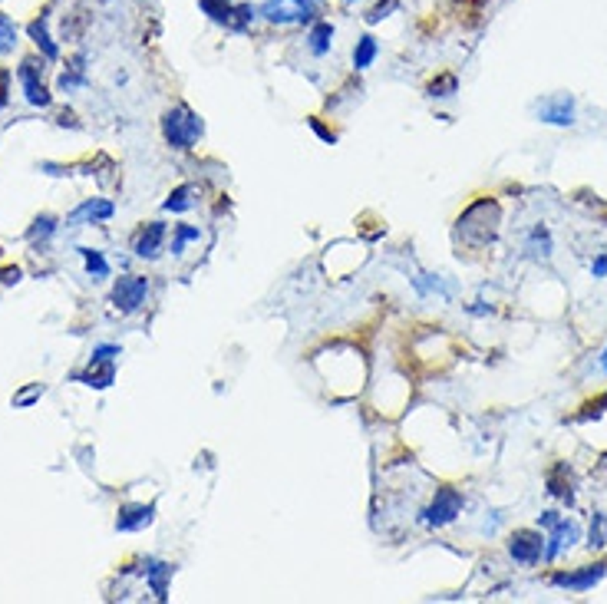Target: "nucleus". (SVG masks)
<instances>
[{
    "label": "nucleus",
    "instance_id": "34",
    "mask_svg": "<svg viewBox=\"0 0 607 604\" xmlns=\"http://www.w3.org/2000/svg\"><path fill=\"white\" fill-rule=\"evenodd\" d=\"M558 519H561L558 512H541V515H538V525H545V528H551V525H555Z\"/></svg>",
    "mask_w": 607,
    "mask_h": 604
},
{
    "label": "nucleus",
    "instance_id": "36",
    "mask_svg": "<svg viewBox=\"0 0 607 604\" xmlns=\"http://www.w3.org/2000/svg\"><path fill=\"white\" fill-rule=\"evenodd\" d=\"M601 367H604V373H607V350L601 354Z\"/></svg>",
    "mask_w": 607,
    "mask_h": 604
},
{
    "label": "nucleus",
    "instance_id": "21",
    "mask_svg": "<svg viewBox=\"0 0 607 604\" xmlns=\"http://www.w3.org/2000/svg\"><path fill=\"white\" fill-rule=\"evenodd\" d=\"M80 255H83V261H86V271H90V274H96V277L109 274V265H106V258H102L100 251H92V248H80Z\"/></svg>",
    "mask_w": 607,
    "mask_h": 604
},
{
    "label": "nucleus",
    "instance_id": "27",
    "mask_svg": "<svg viewBox=\"0 0 607 604\" xmlns=\"http://www.w3.org/2000/svg\"><path fill=\"white\" fill-rule=\"evenodd\" d=\"M53 228H56V222H53L50 215H40L37 222H33V228H30V241H37V238H50Z\"/></svg>",
    "mask_w": 607,
    "mask_h": 604
},
{
    "label": "nucleus",
    "instance_id": "8",
    "mask_svg": "<svg viewBox=\"0 0 607 604\" xmlns=\"http://www.w3.org/2000/svg\"><path fill=\"white\" fill-rule=\"evenodd\" d=\"M577 538H581V525H577L575 519H558V522L551 525V535H548L545 558H548V562H551V558H558V555L565 552V548H571Z\"/></svg>",
    "mask_w": 607,
    "mask_h": 604
},
{
    "label": "nucleus",
    "instance_id": "23",
    "mask_svg": "<svg viewBox=\"0 0 607 604\" xmlns=\"http://www.w3.org/2000/svg\"><path fill=\"white\" fill-rule=\"evenodd\" d=\"M455 86H459V80H455L452 73H445V76L429 83V96H439V99H443V96H452Z\"/></svg>",
    "mask_w": 607,
    "mask_h": 604
},
{
    "label": "nucleus",
    "instance_id": "19",
    "mask_svg": "<svg viewBox=\"0 0 607 604\" xmlns=\"http://www.w3.org/2000/svg\"><path fill=\"white\" fill-rule=\"evenodd\" d=\"M565 476H567V466H555V472L548 476V492L558 495V499L571 502V479L565 482Z\"/></svg>",
    "mask_w": 607,
    "mask_h": 604
},
{
    "label": "nucleus",
    "instance_id": "9",
    "mask_svg": "<svg viewBox=\"0 0 607 604\" xmlns=\"http://www.w3.org/2000/svg\"><path fill=\"white\" fill-rule=\"evenodd\" d=\"M538 116L541 123H551V126H571L575 123V99L561 92V96H551L545 103L538 106Z\"/></svg>",
    "mask_w": 607,
    "mask_h": 604
},
{
    "label": "nucleus",
    "instance_id": "26",
    "mask_svg": "<svg viewBox=\"0 0 607 604\" xmlns=\"http://www.w3.org/2000/svg\"><path fill=\"white\" fill-rule=\"evenodd\" d=\"M40 397H43V383H33V387L20 389V393L13 397V406H17V410H23V406H30L33 399H40Z\"/></svg>",
    "mask_w": 607,
    "mask_h": 604
},
{
    "label": "nucleus",
    "instance_id": "17",
    "mask_svg": "<svg viewBox=\"0 0 607 604\" xmlns=\"http://www.w3.org/2000/svg\"><path fill=\"white\" fill-rule=\"evenodd\" d=\"M376 53H380V47H376V37H360L356 40V47H354V66L356 70H366V66H373V60H376Z\"/></svg>",
    "mask_w": 607,
    "mask_h": 604
},
{
    "label": "nucleus",
    "instance_id": "16",
    "mask_svg": "<svg viewBox=\"0 0 607 604\" xmlns=\"http://www.w3.org/2000/svg\"><path fill=\"white\" fill-rule=\"evenodd\" d=\"M330 40H334V23L330 20H320L311 27V33H307V47H311V53L314 56H324L327 50H330Z\"/></svg>",
    "mask_w": 607,
    "mask_h": 604
},
{
    "label": "nucleus",
    "instance_id": "7",
    "mask_svg": "<svg viewBox=\"0 0 607 604\" xmlns=\"http://www.w3.org/2000/svg\"><path fill=\"white\" fill-rule=\"evenodd\" d=\"M607 564H591V568H581V572H558L551 574V584L555 588H567V591H587L594 588L601 578H604Z\"/></svg>",
    "mask_w": 607,
    "mask_h": 604
},
{
    "label": "nucleus",
    "instance_id": "4",
    "mask_svg": "<svg viewBox=\"0 0 607 604\" xmlns=\"http://www.w3.org/2000/svg\"><path fill=\"white\" fill-rule=\"evenodd\" d=\"M149 294V281L139 274H126L112 284V304L122 310V314H132V310L142 308V301Z\"/></svg>",
    "mask_w": 607,
    "mask_h": 604
},
{
    "label": "nucleus",
    "instance_id": "10",
    "mask_svg": "<svg viewBox=\"0 0 607 604\" xmlns=\"http://www.w3.org/2000/svg\"><path fill=\"white\" fill-rule=\"evenodd\" d=\"M20 83H23V90H27L30 106H50V92H47V86H43L40 70H37V63L33 60L20 63Z\"/></svg>",
    "mask_w": 607,
    "mask_h": 604
},
{
    "label": "nucleus",
    "instance_id": "13",
    "mask_svg": "<svg viewBox=\"0 0 607 604\" xmlns=\"http://www.w3.org/2000/svg\"><path fill=\"white\" fill-rule=\"evenodd\" d=\"M169 578H172V564L155 562V558H145V581H149L152 594L165 601L169 598Z\"/></svg>",
    "mask_w": 607,
    "mask_h": 604
},
{
    "label": "nucleus",
    "instance_id": "29",
    "mask_svg": "<svg viewBox=\"0 0 607 604\" xmlns=\"http://www.w3.org/2000/svg\"><path fill=\"white\" fill-rule=\"evenodd\" d=\"M531 248H541V251H538V255H551V238H548V231L545 228H535V231H531Z\"/></svg>",
    "mask_w": 607,
    "mask_h": 604
},
{
    "label": "nucleus",
    "instance_id": "11",
    "mask_svg": "<svg viewBox=\"0 0 607 604\" xmlns=\"http://www.w3.org/2000/svg\"><path fill=\"white\" fill-rule=\"evenodd\" d=\"M155 519V505H122L116 519V532H142Z\"/></svg>",
    "mask_w": 607,
    "mask_h": 604
},
{
    "label": "nucleus",
    "instance_id": "35",
    "mask_svg": "<svg viewBox=\"0 0 607 604\" xmlns=\"http://www.w3.org/2000/svg\"><path fill=\"white\" fill-rule=\"evenodd\" d=\"M601 406H607V397L601 399V403H597V410H591V413H601ZM591 413H587V416H591Z\"/></svg>",
    "mask_w": 607,
    "mask_h": 604
},
{
    "label": "nucleus",
    "instance_id": "33",
    "mask_svg": "<svg viewBox=\"0 0 607 604\" xmlns=\"http://www.w3.org/2000/svg\"><path fill=\"white\" fill-rule=\"evenodd\" d=\"M591 274H594V277H604L607 274V255H601L594 265H591Z\"/></svg>",
    "mask_w": 607,
    "mask_h": 604
},
{
    "label": "nucleus",
    "instance_id": "3",
    "mask_svg": "<svg viewBox=\"0 0 607 604\" xmlns=\"http://www.w3.org/2000/svg\"><path fill=\"white\" fill-rule=\"evenodd\" d=\"M268 23H277V27H287V23H304L311 20V0H268L261 11H258Z\"/></svg>",
    "mask_w": 607,
    "mask_h": 604
},
{
    "label": "nucleus",
    "instance_id": "32",
    "mask_svg": "<svg viewBox=\"0 0 607 604\" xmlns=\"http://www.w3.org/2000/svg\"><path fill=\"white\" fill-rule=\"evenodd\" d=\"M116 354H119V347H96V354H92V360H112L116 357Z\"/></svg>",
    "mask_w": 607,
    "mask_h": 604
},
{
    "label": "nucleus",
    "instance_id": "5",
    "mask_svg": "<svg viewBox=\"0 0 607 604\" xmlns=\"http://www.w3.org/2000/svg\"><path fill=\"white\" fill-rule=\"evenodd\" d=\"M462 512V495L455 489H439L435 492V499H433V505L426 509V522L429 525H435V528H443V525H449V522H455V515Z\"/></svg>",
    "mask_w": 607,
    "mask_h": 604
},
{
    "label": "nucleus",
    "instance_id": "6",
    "mask_svg": "<svg viewBox=\"0 0 607 604\" xmlns=\"http://www.w3.org/2000/svg\"><path fill=\"white\" fill-rule=\"evenodd\" d=\"M545 552V538L535 532V528H518L512 538H508V555L522 564H535Z\"/></svg>",
    "mask_w": 607,
    "mask_h": 604
},
{
    "label": "nucleus",
    "instance_id": "37",
    "mask_svg": "<svg viewBox=\"0 0 607 604\" xmlns=\"http://www.w3.org/2000/svg\"><path fill=\"white\" fill-rule=\"evenodd\" d=\"M347 4H354V0H347Z\"/></svg>",
    "mask_w": 607,
    "mask_h": 604
},
{
    "label": "nucleus",
    "instance_id": "18",
    "mask_svg": "<svg viewBox=\"0 0 607 604\" xmlns=\"http://www.w3.org/2000/svg\"><path fill=\"white\" fill-rule=\"evenodd\" d=\"M30 37L37 40V47L43 50V56H47V60H56V56H60L56 43H53V40H50V33H47V20H43V17L30 23Z\"/></svg>",
    "mask_w": 607,
    "mask_h": 604
},
{
    "label": "nucleus",
    "instance_id": "2",
    "mask_svg": "<svg viewBox=\"0 0 607 604\" xmlns=\"http://www.w3.org/2000/svg\"><path fill=\"white\" fill-rule=\"evenodd\" d=\"M202 119L188 109V106H175V109H169L162 119V133L165 139H169V145L172 149H192L195 139L202 135Z\"/></svg>",
    "mask_w": 607,
    "mask_h": 604
},
{
    "label": "nucleus",
    "instance_id": "22",
    "mask_svg": "<svg viewBox=\"0 0 607 604\" xmlns=\"http://www.w3.org/2000/svg\"><path fill=\"white\" fill-rule=\"evenodd\" d=\"M591 548H604L607 545V515L604 512H597L594 515V522H591Z\"/></svg>",
    "mask_w": 607,
    "mask_h": 604
},
{
    "label": "nucleus",
    "instance_id": "20",
    "mask_svg": "<svg viewBox=\"0 0 607 604\" xmlns=\"http://www.w3.org/2000/svg\"><path fill=\"white\" fill-rule=\"evenodd\" d=\"M192 195H195V188L192 185H179L169 198H165V212H188L192 208Z\"/></svg>",
    "mask_w": 607,
    "mask_h": 604
},
{
    "label": "nucleus",
    "instance_id": "25",
    "mask_svg": "<svg viewBox=\"0 0 607 604\" xmlns=\"http://www.w3.org/2000/svg\"><path fill=\"white\" fill-rule=\"evenodd\" d=\"M188 241H198V228H188V225H179L175 228V245H172V255H182V248Z\"/></svg>",
    "mask_w": 607,
    "mask_h": 604
},
{
    "label": "nucleus",
    "instance_id": "12",
    "mask_svg": "<svg viewBox=\"0 0 607 604\" xmlns=\"http://www.w3.org/2000/svg\"><path fill=\"white\" fill-rule=\"evenodd\" d=\"M162 238H165V225H162V222H149V225L139 231V238H136L132 251H136L139 258H155V255H159V248H162Z\"/></svg>",
    "mask_w": 607,
    "mask_h": 604
},
{
    "label": "nucleus",
    "instance_id": "1",
    "mask_svg": "<svg viewBox=\"0 0 607 604\" xmlns=\"http://www.w3.org/2000/svg\"><path fill=\"white\" fill-rule=\"evenodd\" d=\"M498 231V205L492 198H479L476 205H469L459 218V235L469 245H488Z\"/></svg>",
    "mask_w": 607,
    "mask_h": 604
},
{
    "label": "nucleus",
    "instance_id": "28",
    "mask_svg": "<svg viewBox=\"0 0 607 604\" xmlns=\"http://www.w3.org/2000/svg\"><path fill=\"white\" fill-rule=\"evenodd\" d=\"M396 7H399V0H380L373 11L366 13V23H380L383 17H390V11H396Z\"/></svg>",
    "mask_w": 607,
    "mask_h": 604
},
{
    "label": "nucleus",
    "instance_id": "30",
    "mask_svg": "<svg viewBox=\"0 0 607 604\" xmlns=\"http://www.w3.org/2000/svg\"><path fill=\"white\" fill-rule=\"evenodd\" d=\"M311 129H314V133L320 135L324 143H337V133H334V129H327V126H320L317 119H311Z\"/></svg>",
    "mask_w": 607,
    "mask_h": 604
},
{
    "label": "nucleus",
    "instance_id": "14",
    "mask_svg": "<svg viewBox=\"0 0 607 604\" xmlns=\"http://www.w3.org/2000/svg\"><path fill=\"white\" fill-rule=\"evenodd\" d=\"M112 202H106V198H86L80 208H73L70 222L73 225H80V222H106V218H112Z\"/></svg>",
    "mask_w": 607,
    "mask_h": 604
},
{
    "label": "nucleus",
    "instance_id": "24",
    "mask_svg": "<svg viewBox=\"0 0 607 604\" xmlns=\"http://www.w3.org/2000/svg\"><path fill=\"white\" fill-rule=\"evenodd\" d=\"M13 43H17V27L7 13H0V50H11Z\"/></svg>",
    "mask_w": 607,
    "mask_h": 604
},
{
    "label": "nucleus",
    "instance_id": "31",
    "mask_svg": "<svg viewBox=\"0 0 607 604\" xmlns=\"http://www.w3.org/2000/svg\"><path fill=\"white\" fill-rule=\"evenodd\" d=\"M7 83H11V73L0 70V109L7 106Z\"/></svg>",
    "mask_w": 607,
    "mask_h": 604
},
{
    "label": "nucleus",
    "instance_id": "15",
    "mask_svg": "<svg viewBox=\"0 0 607 604\" xmlns=\"http://www.w3.org/2000/svg\"><path fill=\"white\" fill-rule=\"evenodd\" d=\"M112 377H116V367H112V360H92V367L86 370V373H76V380L80 383H86V387H109Z\"/></svg>",
    "mask_w": 607,
    "mask_h": 604
}]
</instances>
